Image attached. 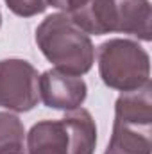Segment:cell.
Segmentation results:
<instances>
[{"label": "cell", "mask_w": 152, "mask_h": 154, "mask_svg": "<svg viewBox=\"0 0 152 154\" xmlns=\"http://www.w3.org/2000/svg\"><path fill=\"white\" fill-rule=\"evenodd\" d=\"M88 36L131 34L141 41L152 39V7L149 0H84L66 14Z\"/></svg>", "instance_id": "cell-1"}, {"label": "cell", "mask_w": 152, "mask_h": 154, "mask_svg": "<svg viewBox=\"0 0 152 154\" xmlns=\"http://www.w3.org/2000/svg\"><path fill=\"white\" fill-rule=\"evenodd\" d=\"M36 45L56 70L84 75L95 63L91 38L63 13L48 14L36 29Z\"/></svg>", "instance_id": "cell-2"}, {"label": "cell", "mask_w": 152, "mask_h": 154, "mask_svg": "<svg viewBox=\"0 0 152 154\" xmlns=\"http://www.w3.org/2000/svg\"><path fill=\"white\" fill-rule=\"evenodd\" d=\"M99 75L116 91L129 93L150 84V56L132 39L111 38L97 48Z\"/></svg>", "instance_id": "cell-3"}, {"label": "cell", "mask_w": 152, "mask_h": 154, "mask_svg": "<svg viewBox=\"0 0 152 154\" xmlns=\"http://www.w3.org/2000/svg\"><path fill=\"white\" fill-rule=\"evenodd\" d=\"M38 70L25 59L9 57L0 61V108L27 113L39 102Z\"/></svg>", "instance_id": "cell-4"}, {"label": "cell", "mask_w": 152, "mask_h": 154, "mask_svg": "<svg viewBox=\"0 0 152 154\" xmlns=\"http://www.w3.org/2000/svg\"><path fill=\"white\" fill-rule=\"evenodd\" d=\"M38 91L39 100L47 108L72 111L84 104L88 86L82 77L50 68L38 77Z\"/></svg>", "instance_id": "cell-5"}, {"label": "cell", "mask_w": 152, "mask_h": 154, "mask_svg": "<svg viewBox=\"0 0 152 154\" xmlns=\"http://www.w3.org/2000/svg\"><path fill=\"white\" fill-rule=\"evenodd\" d=\"M104 154H152V124L114 118Z\"/></svg>", "instance_id": "cell-6"}, {"label": "cell", "mask_w": 152, "mask_h": 154, "mask_svg": "<svg viewBox=\"0 0 152 154\" xmlns=\"http://www.w3.org/2000/svg\"><path fill=\"white\" fill-rule=\"evenodd\" d=\"M25 154H70L63 120H41L25 134Z\"/></svg>", "instance_id": "cell-7"}, {"label": "cell", "mask_w": 152, "mask_h": 154, "mask_svg": "<svg viewBox=\"0 0 152 154\" xmlns=\"http://www.w3.org/2000/svg\"><path fill=\"white\" fill-rule=\"evenodd\" d=\"M68 134L70 154H93L97 147V124L84 108L68 111L61 118Z\"/></svg>", "instance_id": "cell-8"}, {"label": "cell", "mask_w": 152, "mask_h": 154, "mask_svg": "<svg viewBox=\"0 0 152 154\" xmlns=\"http://www.w3.org/2000/svg\"><path fill=\"white\" fill-rule=\"evenodd\" d=\"M25 151V127L11 111H0V154Z\"/></svg>", "instance_id": "cell-9"}, {"label": "cell", "mask_w": 152, "mask_h": 154, "mask_svg": "<svg viewBox=\"0 0 152 154\" xmlns=\"http://www.w3.org/2000/svg\"><path fill=\"white\" fill-rule=\"evenodd\" d=\"M11 13L22 18H32L47 11V0H4Z\"/></svg>", "instance_id": "cell-10"}, {"label": "cell", "mask_w": 152, "mask_h": 154, "mask_svg": "<svg viewBox=\"0 0 152 154\" xmlns=\"http://www.w3.org/2000/svg\"><path fill=\"white\" fill-rule=\"evenodd\" d=\"M84 0H47V5H52L56 9H59L63 14H72L82 5Z\"/></svg>", "instance_id": "cell-11"}, {"label": "cell", "mask_w": 152, "mask_h": 154, "mask_svg": "<svg viewBox=\"0 0 152 154\" xmlns=\"http://www.w3.org/2000/svg\"><path fill=\"white\" fill-rule=\"evenodd\" d=\"M2 154H25V151H9V152H2Z\"/></svg>", "instance_id": "cell-12"}, {"label": "cell", "mask_w": 152, "mask_h": 154, "mask_svg": "<svg viewBox=\"0 0 152 154\" xmlns=\"http://www.w3.org/2000/svg\"><path fill=\"white\" fill-rule=\"evenodd\" d=\"M0 25H2V14H0Z\"/></svg>", "instance_id": "cell-13"}]
</instances>
